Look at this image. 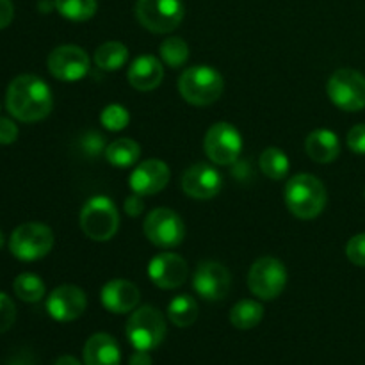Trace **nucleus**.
I'll return each mask as SVG.
<instances>
[{"mask_svg": "<svg viewBox=\"0 0 365 365\" xmlns=\"http://www.w3.org/2000/svg\"><path fill=\"white\" fill-rule=\"evenodd\" d=\"M6 107L14 120L36 123L45 120L52 110V91L48 84L36 75H18L7 88Z\"/></svg>", "mask_w": 365, "mask_h": 365, "instance_id": "obj_1", "label": "nucleus"}, {"mask_svg": "<svg viewBox=\"0 0 365 365\" xmlns=\"http://www.w3.org/2000/svg\"><path fill=\"white\" fill-rule=\"evenodd\" d=\"M284 200L292 216L298 220H314L327 207L328 192L319 178L310 173H299L285 184Z\"/></svg>", "mask_w": 365, "mask_h": 365, "instance_id": "obj_2", "label": "nucleus"}, {"mask_svg": "<svg viewBox=\"0 0 365 365\" xmlns=\"http://www.w3.org/2000/svg\"><path fill=\"white\" fill-rule=\"evenodd\" d=\"M225 81L212 66H191L178 77V93L187 103L196 107L212 106L223 95Z\"/></svg>", "mask_w": 365, "mask_h": 365, "instance_id": "obj_3", "label": "nucleus"}, {"mask_svg": "<svg viewBox=\"0 0 365 365\" xmlns=\"http://www.w3.org/2000/svg\"><path fill=\"white\" fill-rule=\"evenodd\" d=\"M78 223H81L82 232L91 241L107 242L116 235L120 228V214L110 198L93 196L82 205Z\"/></svg>", "mask_w": 365, "mask_h": 365, "instance_id": "obj_4", "label": "nucleus"}, {"mask_svg": "<svg viewBox=\"0 0 365 365\" xmlns=\"http://www.w3.org/2000/svg\"><path fill=\"white\" fill-rule=\"evenodd\" d=\"M125 334L134 349L152 351L159 348L166 337V319L159 309L152 305H143L128 317Z\"/></svg>", "mask_w": 365, "mask_h": 365, "instance_id": "obj_5", "label": "nucleus"}, {"mask_svg": "<svg viewBox=\"0 0 365 365\" xmlns=\"http://www.w3.org/2000/svg\"><path fill=\"white\" fill-rule=\"evenodd\" d=\"M53 248V232L45 223H24L9 237V252L21 262H34L48 255Z\"/></svg>", "mask_w": 365, "mask_h": 365, "instance_id": "obj_6", "label": "nucleus"}, {"mask_svg": "<svg viewBox=\"0 0 365 365\" xmlns=\"http://www.w3.org/2000/svg\"><path fill=\"white\" fill-rule=\"evenodd\" d=\"M327 93L339 109L359 113L365 107V77L353 68H341L328 78Z\"/></svg>", "mask_w": 365, "mask_h": 365, "instance_id": "obj_7", "label": "nucleus"}, {"mask_svg": "<svg viewBox=\"0 0 365 365\" xmlns=\"http://www.w3.org/2000/svg\"><path fill=\"white\" fill-rule=\"evenodd\" d=\"M135 18L146 31L168 34L184 20V4L182 0H138Z\"/></svg>", "mask_w": 365, "mask_h": 365, "instance_id": "obj_8", "label": "nucleus"}, {"mask_svg": "<svg viewBox=\"0 0 365 365\" xmlns=\"http://www.w3.org/2000/svg\"><path fill=\"white\" fill-rule=\"evenodd\" d=\"M287 285L285 266L274 257H260L253 262L248 273V287L253 296L269 302L278 298Z\"/></svg>", "mask_w": 365, "mask_h": 365, "instance_id": "obj_9", "label": "nucleus"}, {"mask_svg": "<svg viewBox=\"0 0 365 365\" xmlns=\"http://www.w3.org/2000/svg\"><path fill=\"white\" fill-rule=\"evenodd\" d=\"M207 157L217 166H232L237 163L242 152V135L237 128L227 121L214 123L203 139Z\"/></svg>", "mask_w": 365, "mask_h": 365, "instance_id": "obj_10", "label": "nucleus"}, {"mask_svg": "<svg viewBox=\"0 0 365 365\" xmlns=\"http://www.w3.org/2000/svg\"><path fill=\"white\" fill-rule=\"evenodd\" d=\"M146 239L159 248H175L180 246L185 237V225L175 210L159 207L145 217L143 225Z\"/></svg>", "mask_w": 365, "mask_h": 365, "instance_id": "obj_11", "label": "nucleus"}, {"mask_svg": "<svg viewBox=\"0 0 365 365\" xmlns=\"http://www.w3.org/2000/svg\"><path fill=\"white\" fill-rule=\"evenodd\" d=\"M48 71L53 78L63 82H77L89 71V57L84 48L77 45H61L50 52Z\"/></svg>", "mask_w": 365, "mask_h": 365, "instance_id": "obj_12", "label": "nucleus"}, {"mask_svg": "<svg viewBox=\"0 0 365 365\" xmlns=\"http://www.w3.org/2000/svg\"><path fill=\"white\" fill-rule=\"evenodd\" d=\"M88 309V298L81 287L71 284L59 285L46 298V312L53 321L70 323L78 319Z\"/></svg>", "mask_w": 365, "mask_h": 365, "instance_id": "obj_13", "label": "nucleus"}, {"mask_svg": "<svg viewBox=\"0 0 365 365\" xmlns=\"http://www.w3.org/2000/svg\"><path fill=\"white\" fill-rule=\"evenodd\" d=\"M232 285V274L223 264L207 260L202 262L192 277V287L207 302H220L228 294Z\"/></svg>", "mask_w": 365, "mask_h": 365, "instance_id": "obj_14", "label": "nucleus"}, {"mask_svg": "<svg viewBox=\"0 0 365 365\" xmlns=\"http://www.w3.org/2000/svg\"><path fill=\"white\" fill-rule=\"evenodd\" d=\"M223 178L216 168L209 164H192L182 175V189L189 198L210 200L220 195Z\"/></svg>", "mask_w": 365, "mask_h": 365, "instance_id": "obj_15", "label": "nucleus"}, {"mask_svg": "<svg viewBox=\"0 0 365 365\" xmlns=\"http://www.w3.org/2000/svg\"><path fill=\"white\" fill-rule=\"evenodd\" d=\"M187 262L177 253H159L148 264V277L159 289H178L187 280Z\"/></svg>", "mask_w": 365, "mask_h": 365, "instance_id": "obj_16", "label": "nucleus"}, {"mask_svg": "<svg viewBox=\"0 0 365 365\" xmlns=\"http://www.w3.org/2000/svg\"><path fill=\"white\" fill-rule=\"evenodd\" d=\"M170 168L160 159L143 160L130 173V189L139 196H152L163 191L170 182Z\"/></svg>", "mask_w": 365, "mask_h": 365, "instance_id": "obj_17", "label": "nucleus"}, {"mask_svg": "<svg viewBox=\"0 0 365 365\" xmlns=\"http://www.w3.org/2000/svg\"><path fill=\"white\" fill-rule=\"evenodd\" d=\"M102 305L106 310L113 314H128L138 309L141 292L132 282L116 278L103 285L102 289Z\"/></svg>", "mask_w": 365, "mask_h": 365, "instance_id": "obj_18", "label": "nucleus"}, {"mask_svg": "<svg viewBox=\"0 0 365 365\" xmlns=\"http://www.w3.org/2000/svg\"><path fill=\"white\" fill-rule=\"evenodd\" d=\"M84 365H120L121 349L109 334H95L86 341L82 349Z\"/></svg>", "mask_w": 365, "mask_h": 365, "instance_id": "obj_19", "label": "nucleus"}, {"mask_svg": "<svg viewBox=\"0 0 365 365\" xmlns=\"http://www.w3.org/2000/svg\"><path fill=\"white\" fill-rule=\"evenodd\" d=\"M128 82L138 91H152L159 88L164 78V68L157 57L139 56L128 68Z\"/></svg>", "mask_w": 365, "mask_h": 365, "instance_id": "obj_20", "label": "nucleus"}, {"mask_svg": "<svg viewBox=\"0 0 365 365\" xmlns=\"http://www.w3.org/2000/svg\"><path fill=\"white\" fill-rule=\"evenodd\" d=\"M305 150L312 160L319 164H330L341 153V143L335 132L319 128V130L310 132L305 141Z\"/></svg>", "mask_w": 365, "mask_h": 365, "instance_id": "obj_21", "label": "nucleus"}, {"mask_svg": "<svg viewBox=\"0 0 365 365\" xmlns=\"http://www.w3.org/2000/svg\"><path fill=\"white\" fill-rule=\"evenodd\" d=\"M141 157V146L130 138H120L107 145L106 159L113 166L125 170V168L134 166Z\"/></svg>", "mask_w": 365, "mask_h": 365, "instance_id": "obj_22", "label": "nucleus"}, {"mask_svg": "<svg viewBox=\"0 0 365 365\" xmlns=\"http://www.w3.org/2000/svg\"><path fill=\"white\" fill-rule=\"evenodd\" d=\"M198 302L191 294H178L168 303V317L178 328H187L198 319Z\"/></svg>", "mask_w": 365, "mask_h": 365, "instance_id": "obj_23", "label": "nucleus"}, {"mask_svg": "<svg viewBox=\"0 0 365 365\" xmlns=\"http://www.w3.org/2000/svg\"><path fill=\"white\" fill-rule=\"evenodd\" d=\"M264 317V307L255 299H241L230 310V323L237 330H252Z\"/></svg>", "mask_w": 365, "mask_h": 365, "instance_id": "obj_24", "label": "nucleus"}, {"mask_svg": "<svg viewBox=\"0 0 365 365\" xmlns=\"http://www.w3.org/2000/svg\"><path fill=\"white\" fill-rule=\"evenodd\" d=\"M128 48L121 41H106L95 52V64L103 71H116L125 66Z\"/></svg>", "mask_w": 365, "mask_h": 365, "instance_id": "obj_25", "label": "nucleus"}, {"mask_svg": "<svg viewBox=\"0 0 365 365\" xmlns=\"http://www.w3.org/2000/svg\"><path fill=\"white\" fill-rule=\"evenodd\" d=\"M259 166L262 173L271 180H284L289 173V157L280 148H266L260 153Z\"/></svg>", "mask_w": 365, "mask_h": 365, "instance_id": "obj_26", "label": "nucleus"}, {"mask_svg": "<svg viewBox=\"0 0 365 365\" xmlns=\"http://www.w3.org/2000/svg\"><path fill=\"white\" fill-rule=\"evenodd\" d=\"M14 294L25 303H38L45 296V284L34 273H21L14 278Z\"/></svg>", "mask_w": 365, "mask_h": 365, "instance_id": "obj_27", "label": "nucleus"}, {"mask_svg": "<svg viewBox=\"0 0 365 365\" xmlns=\"http://www.w3.org/2000/svg\"><path fill=\"white\" fill-rule=\"evenodd\" d=\"M56 9L61 16L71 21H86L95 16L96 0H53Z\"/></svg>", "mask_w": 365, "mask_h": 365, "instance_id": "obj_28", "label": "nucleus"}, {"mask_svg": "<svg viewBox=\"0 0 365 365\" xmlns=\"http://www.w3.org/2000/svg\"><path fill=\"white\" fill-rule=\"evenodd\" d=\"M159 53L164 64H168L170 68H180L187 63L189 46L184 39L173 36V38H168L160 43Z\"/></svg>", "mask_w": 365, "mask_h": 365, "instance_id": "obj_29", "label": "nucleus"}, {"mask_svg": "<svg viewBox=\"0 0 365 365\" xmlns=\"http://www.w3.org/2000/svg\"><path fill=\"white\" fill-rule=\"evenodd\" d=\"M128 121H130V114H128V110L125 109L123 106H120V103H110V106H107L106 109L102 110V114H100V123H102L107 130H123L128 125Z\"/></svg>", "mask_w": 365, "mask_h": 365, "instance_id": "obj_30", "label": "nucleus"}, {"mask_svg": "<svg viewBox=\"0 0 365 365\" xmlns=\"http://www.w3.org/2000/svg\"><path fill=\"white\" fill-rule=\"evenodd\" d=\"M78 148L84 153V157H89V159L106 155V138L102 134H98V132L89 130L81 135V139H78Z\"/></svg>", "mask_w": 365, "mask_h": 365, "instance_id": "obj_31", "label": "nucleus"}, {"mask_svg": "<svg viewBox=\"0 0 365 365\" xmlns=\"http://www.w3.org/2000/svg\"><path fill=\"white\" fill-rule=\"evenodd\" d=\"M346 257L349 262L359 267H365V234H356L346 245Z\"/></svg>", "mask_w": 365, "mask_h": 365, "instance_id": "obj_32", "label": "nucleus"}, {"mask_svg": "<svg viewBox=\"0 0 365 365\" xmlns=\"http://www.w3.org/2000/svg\"><path fill=\"white\" fill-rule=\"evenodd\" d=\"M14 321H16V307L6 292H0V334H6Z\"/></svg>", "mask_w": 365, "mask_h": 365, "instance_id": "obj_33", "label": "nucleus"}, {"mask_svg": "<svg viewBox=\"0 0 365 365\" xmlns=\"http://www.w3.org/2000/svg\"><path fill=\"white\" fill-rule=\"evenodd\" d=\"M348 148L356 155H365V123H359L348 132Z\"/></svg>", "mask_w": 365, "mask_h": 365, "instance_id": "obj_34", "label": "nucleus"}, {"mask_svg": "<svg viewBox=\"0 0 365 365\" xmlns=\"http://www.w3.org/2000/svg\"><path fill=\"white\" fill-rule=\"evenodd\" d=\"M18 139V127L9 118L0 116V145H13Z\"/></svg>", "mask_w": 365, "mask_h": 365, "instance_id": "obj_35", "label": "nucleus"}, {"mask_svg": "<svg viewBox=\"0 0 365 365\" xmlns=\"http://www.w3.org/2000/svg\"><path fill=\"white\" fill-rule=\"evenodd\" d=\"M123 209L130 217L141 216L143 210H145V202H143V196L135 195V192L134 195H130L127 200H125Z\"/></svg>", "mask_w": 365, "mask_h": 365, "instance_id": "obj_36", "label": "nucleus"}, {"mask_svg": "<svg viewBox=\"0 0 365 365\" xmlns=\"http://www.w3.org/2000/svg\"><path fill=\"white\" fill-rule=\"evenodd\" d=\"M14 16V7L11 0H0V31L11 25Z\"/></svg>", "mask_w": 365, "mask_h": 365, "instance_id": "obj_37", "label": "nucleus"}, {"mask_svg": "<svg viewBox=\"0 0 365 365\" xmlns=\"http://www.w3.org/2000/svg\"><path fill=\"white\" fill-rule=\"evenodd\" d=\"M128 365H152V356L148 355V351H138L135 349V353L128 360Z\"/></svg>", "mask_w": 365, "mask_h": 365, "instance_id": "obj_38", "label": "nucleus"}, {"mask_svg": "<svg viewBox=\"0 0 365 365\" xmlns=\"http://www.w3.org/2000/svg\"><path fill=\"white\" fill-rule=\"evenodd\" d=\"M53 365H82V364L78 362V360L75 359V356L64 355V356H59V359L56 360V364H53Z\"/></svg>", "mask_w": 365, "mask_h": 365, "instance_id": "obj_39", "label": "nucleus"}, {"mask_svg": "<svg viewBox=\"0 0 365 365\" xmlns=\"http://www.w3.org/2000/svg\"><path fill=\"white\" fill-rule=\"evenodd\" d=\"M4 242H6V239H4V234H2V232H0V250L4 248Z\"/></svg>", "mask_w": 365, "mask_h": 365, "instance_id": "obj_40", "label": "nucleus"}]
</instances>
